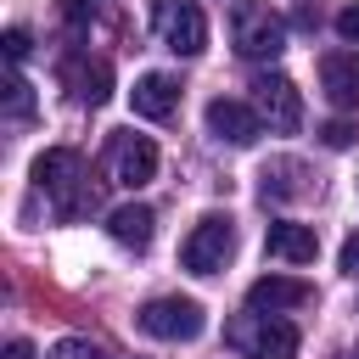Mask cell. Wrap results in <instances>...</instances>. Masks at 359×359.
<instances>
[{
	"mask_svg": "<svg viewBox=\"0 0 359 359\" xmlns=\"http://www.w3.org/2000/svg\"><path fill=\"white\" fill-rule=\"evenodd\" d=\"M337 264H342V275H359V230L342 241V252H337Z\"/></svg>",
	"mask_w": 359,
	"mask_h": 359,
	"instance_id": "cell-21",
	"label": "cell"
},
{
	"mask_svg": "<svg viewBox=\"0 0 359 359\" xmlns=\"http://www.w3.org/2000/svg\"><path fill=\"white\" fill-rule=\"evenodd\" d=\"M6 112H11V118H28V112H34V90H28V79H17V73L6 79Z\"/></svg>",
	"mask_w": 359,
	"mask_h": 359,
	"instance_id": "cell-17",
	"label": "cell"
},
{
	"mask_svg": "<svg viewBox=\"0 0 359 359\" xmlns=\"http://www.w3.org/2000/svg\"><path fill=\"white\" fill-rule=\"evenodd\" d=\"M337 34H342V39H348V45H353V39H359V0H348V6H342V11H337Z\"/></svg>",
	"mask_w": 359,
	"mask_h": 359,
	"instance_id": "cell-20",
	"label": "cell"
},
{
	"mask_svg": "<svg viewBox=\"0 0 359 359\" xmlns=\"http://www.w3.org/2000/svg\"><path fill=\"white\" fill-rule=\"evenodd\" d=\"M264 247H269V258H280V264H314V258H320L314 224H297V219H275V224L264 230Z\"/></svg>",
	"mask_w": 359,
	"mask_h": 359,
	"instance_id": "cell-12",
	"label": "cell"
},
{
	"mask_svg": "<svg viewBox=\"0 0 359 359\" xmlns=\"http://www.w3.org/2000/svg\"><path fill=\"white\" fill-rule=\"evenodd\" d=\"M230 342L247 359H297V325L292 320H275V314H258V309L230 325Z\"/></svg>",
	"mask_w": 359,
	"mask_h": 359,
	"instance_id": "cell-6",
	"label": "cell"
},
{
	"mask_svg": "<svg viewBox=\"0 0 359 359\" xmlns=\"http://www.w3.org/2000/svg\"><path fill=\"white\" fill-rule=\"evenodd\" d=\"M45 359H112V353L95 348V342H84V337H62V342H50Z\"/></svg>",
	"mask_w": 359,
	"mask_h": 359,
	"instance_id": "cell-16",
	"label": "cell"
},
{
	"mask_svg": "<svg viewBox=\"0 0 359 359\" xmlns=\"http://www.w3.org/2000/svg\"><path fill=\"white\" fill-rule=\"evenodd\" d=\"M28 45H34V39H28V28H6V39H0L6 62H22V56H28Z\"/></svg>",
	"mask_w": 359,
	"mask_h": 359,
	"instance_id": "cell-18",
	"label": "cell"
},
{
	"mask_svg": "<svg viewBox=\"0 0 359 359\" xmlns=\"http://www.w3.org/2000/svg\"><path fill=\"white\" fill-rule=\"evenodd\" d=\"M151 28L174 56H196L208 45V17L196 0H151Z\"/></svg>",
	"mask_w": 359,
	"mask_h": 359,
	"instance_id": "cell-5",
	"label": "cell"
},
{
	"mask_svg": "<svg viewBox=\"0 0 359 359\" xmlns=\"http://www.w3.org/2000/svg\"><path fill=\"white\" fill-rule=\"evenodd\" d=\"M230 252H236V224H230L224 213H202L196 230H191L185 247H180V264H185L191 275H219V269L230 264Z\"/></svg>",
	"mask_w": 359,
	"mask_h": 359,
	"instance_id": "cell-3",
	"label": "cell"
},
{
	"mask_svg": "<svg viewBox=\"0 0 359 359\" xmlns=\"http://www.w3.org/2000/svg\"><path fill=\"white\" fill-rule=\"evenodd\" d=\"M353 359H359V348H353Z\"/></svg>",
	"mask_w": 359,
	"mask_h": 359,
	"instance_id": "cell-24",
	"label": "cell"
},
{
	"mask_svg": "<svg viewBox=\"0 0 359 359\" xmlns=\"http://www.w3.org/2000/svg\"><path fill=\"white\" fill-rule=\"evenodd\" d=\"M112 180L129 191L157 180V140L151 135H112Z\"/></svg>",
	"mask_w": 359,
	"mask_h": 359,
	"instance_id": "cell-8",
	"label": "cell"
},
{
	"mask_svg": "<svg viewBox=\"0 0 359 359\" xmlns=\"http://www.w3.org/2000/svg\"><path fill=\"white\" fill-rule=\"evenodd\" d=\"M208 129L219 135V140H230V146H252L258 135H264V118L247 107V101H208Z\"/></svg>",
	"mask_w": 359,
	"mask_h": 359,
	"instance_id": "cell-11",
	"label": "cell"
},
{
	"mask_svg": "<svg viewBox=\"0 0 359 359\" xmlns=\"http://www.w3.org/2000/svg\"><path fill=\"white\" fill-rule=\"evenodd\" d=\"M56 11H62L67 22H84V17L95 11V0H56Z\"/></svg>",
	"mask_w": 359,
	"mask_h": 359,
	"instance_id": "cell-22",
	"label": "cell"
},
{
	"mask_svg": "<svg viewBox=\"0 0 359 359\" xmlns=\"http://www.w3.org/2000/svg\"><path fill=\"white\" fill-rule=\"evenodd\" d=\"M151 224H157V213L146 208V202H123V208H112L107 213V236L118 241V247H151Z\"/></svg>",
	"mask_w": 359,
	"mask_h": 359,
	"instance_id": "cell-14",
	"label": "cell"
},
{
	"mask_svg": "<svg viewBox=\"0 0 359 359\" xmlns=\"http://www.w3.org/2000/svg\"><path fill=\"white\" fill-rule=\"evenodd\" d=\"M6 359H34V342H28V337H11V342H6Z\"/></svg>",
	"mask_w": 359,
	"mask_h": 359,
	"instance_id": "cell-23",
	"label": "cell"
},
{
	"mask_svg": "<svg viewBox=\"0 0 359 359\" xmlns=\"http://www.w3.org/2000/svg\"><path fill=\"white\" fill-rule=\"evenodd\" d=\"M62 84L73 90V101L101 107V101L112 95V67H107L101 56H67V62H62Z\"/></svg>",
	"mask_w": 359,
	"mask_h": 359,
	"instance_id": "cell-10",
	"label": "cell"
},
{
	"mask_svg": "<svg viewBox=\"0 0 359 359\" xmlns=\"http://www.w3.org/2000/svg\"><path fill=\"white\" fill-rule=\"evenodd\" d=\"M135 325H140L146 337H157V342H191V337H202L208 314H202L196 297H151V303L135 314Z\"/></svg>",
	"mask_w": 359,
	"mask_h": 359,
	"instance_id": "cell-4",
	"label": "cell"
},
{
	"mask_svg": "<svg viewBox=\"0 0 359 359\" xmlns=\"http://www.w3.org/2000/svg\"><path fill=\"white\" fill-rule=\"evenodd\" d=\"M34 185L50 196V208H56L62 219H79L84 208H95V180H90L84 157L67 151V146L39 151V163H34Z\"/></svg>",
	"mask_w": 359,
	"mask_h": 359,
	"instance_id": "cell-1",
	"label": "cell"
},
{
	"mask_svg": "<svg viewBox=\"0 0 359 359\" xmlns=\"http://www.w3.org/2000/svg\"><path fill=\"white\" fill-rule=\"evenodd\" d=\"M252 101H258V118L275 129V135H292L303 123V95L286 73H258L252 79Z\"/></svg>",
	"mask_w": 359,
	"mask_h": 359,
	"instance_id": "cell-7",
	"label": "cell"
},
{
	"mask_svg": "<svg viewBox=\"0 0 359 359\" xmlns=\"http://www.w3.org/2000/svg\"><path fill=\"white\" fill-rule=\"evenodd\" d=\"M320 84H325L331 107H359V50H325Z\"/></svg>",
	"mask_w": 359,
	"mask_h": 359,
	"instance_id": "cell-13",
	"label": "cell"
},
{
	"mask_svg": "<svg viewBox=\"0 0 359 359\" xmlns=\"http://www.w3.org/2000/svg\"><path fill=\"white\" fill-rule=\"evenodd\" d=\"M320 135H325V146H337V151H342V146H353V135H359V129H353L348 118H331Z\"/></svg>",
	"mask_w": 359,
	"mask_h": 359,
	"instance_id": "cell-19",
	"label": "cell"
},
{
	"mask_svg": "<svg viewBox=\"0 0 359 359\" xmlns=\"http://www.w3.org/2000/svg\"><path fill=\"white\" fill-rule=\"evenodd\" d=\"M309 297H314V286L297 275H258L247 286V309H258V314H286V309H303Z\"/></svg>",
	"mask_w": 359,
	"mask_h": 359,
	"instance_id": "cell-9",
	"label": "cell"
},
{
	"mask_svg": "<svg viewBox=\"0 0 359 359\" xmlns=\"http://www.w3.org/2000/svg\"><path fill=\"white\" fill-rule=\"evenodd\" d=\"M230 39H236V50H241L247 62H275V56L286 50V22H280L269 6L247 0V6H236V17H230Z\"/></svg>",
	"mask_w": 359,
	"mask_h": 359,
	"instance_id": "cell-2",
	"label": "cell"
},
{
	"mask_svg": "<svg viewBox=\"0 0 359 359\" xmlns=\"http://www.w3.org/2000/svg\"><path fill=\"white\" fill-rule=\"evenodd\" d=\"M129 101H135L140 118H168V112L180 107V84H174L168 73H140L135 90H129Z\"/></svg>",
	"mask_w": 359,
	"mask_h": 359,
	"instance_id": "cell-15",
	"label": "cell"
}]
</instances>
